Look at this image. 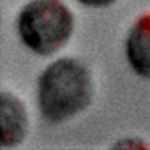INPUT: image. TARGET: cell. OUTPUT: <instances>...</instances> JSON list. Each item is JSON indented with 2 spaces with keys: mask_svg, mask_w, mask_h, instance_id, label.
Returning a JSON list of instances; mask_svg holds the SVG:
<instances>
[{
  "mask_svg": "<svg viewBox=\"0 0 150 150\" xmlns=\"http://www.w3.org/2000/svg\"><path fill=\"white\" fill-rule=\"evenodd\" d=\"M39 110L51 124H60L78 115L94 97L88 67L76 58H58L50 64L37 81Z\"/></svg>",
  "mask_w": 150,
  "mask_h": 150,
  "instance_id": "cell-1",
  "label": "cell"
},
{
  "mask_svg": "<svg viewBox=\"0 0 150 150\" xmlns=\"http://www.w3.org/2000/svg\"><path fill=\"white\" fill-rule=\"evenodd\" d=\"M125 55L132 71L150 80V13L139 16L125 41Z\"/></svg>",
  "mask_w": 150,
  "mask_h": 150,
  "instance_id": "cell-3",
  "label": "cell"
},
{
  "mask_svg": "<svg viewBox=\"0 0 150 150\" xmlns=\"http://www.w3.org/2000/svg\"><path fill=\"white\" fill-rule=\"evenodd\" d=\"M0 125H2V146H14L18 143L23 141L25 134H27V111L23 103L9 94V92H2L0 96Z\"/></svg>",
  "mask_w": 150,
  "mask_h": 150,
  "instance_id": "cell-4",
  "label": "cell"
},
{
  "mask_svg": "<svg viewBox=\"0 0 150 150\" xmlns=\"http://www.w3.org/2000/svg\"><path fill=\"white\" fill-rule=\"evenodd\" d=\"M16 25L23 44L48 57L71 39L74 14L62 0H32L21 9Z\"/></svg>",
  "mask_w": 150,
  "mask_h": 150,
  "instance_id": "cell-2",
  "label": "cell"
},
{
  "mask_svg": "<svg viewBox=\"0 0 150 150\" xmlns=\"http://www.w3.org/2000/svg\"><path fill=\"white\" fill-rule=\"evenodd\" d=\"M78 2L83 6H88V7H110L117 0H78Z\"/></svg>",
  "mask_w": 150,
  "mask_h": 150,
  "instance_id": "cell-5",
  "label": "cell"
}]
</instances>
